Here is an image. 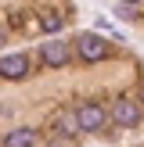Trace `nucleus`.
<instances>
[{
  "label": "nucleus",
  "instance_id": "1",
  "mask_svg": "<svg viewBox=\"0 0 144 147\" xmlns=\"http://www.w3.org/2000/svg\"><path fill=\"white\" fill-rule=\"evenodd\" d=\"M76 119H79V129L83 133H101V129L108 126V108L101 104V100H83V104L76 108Z\"/></svg>",
  "mask_w": 144,
  "mask_h": 147
},
{
  "label": "nucleus",
  "instance_id": "2",
  "mask_svg": "<svg viewBox=\"0 0 144 147\" xmlns=\"http://www.w3.org/2000/svg\"><path fill=\"white\" fill-rule=\"evenodd\" d=\"M29 68H33V57L22 54V50H14V54H0V79H7V83L25 79Z\"/></svg>",
  "mask_w": 144,
  "mask_h": 147
},
{
  "label": "nucleus",
  "instance_id": "3",
  "mask_svg": "<svg viewBox=\"0 0 144 147\" xmlns=\"http://www.w3.org/2000/svg\"><path fill=\"white\" fill-rule=\"evenodd\" d=\"M76 54H79V61L97 65V61H105V57H108V43L101 40L97 32H83V36L76 40Z\"/></svg>",
  "mask_w": 144,
  "mask_h": 147
},
{
  "label": "nucleus",
  "instance_id": "4",
  "mask_svg": "<svg viewBox=\"0 0 144 147\" xmlns=\"http://www.w3.org/2000/svg\"><path fill=\"white\" fill-rule=\"evenodd\" d=\"M108 119H112L115 126L130 129V126H137V122H141V104H137V100H130L126 93H122V97H115V104L108 108Z\"/></svg>",
  "mask_w": 144,
  "mask_h": 147
},
{
  "label": "nucleus",
  "instance_id": "5",
  "mask_svg": "<svg viewBox=\"0 0 144 147\" xmlns=\"http://www.w3.org/2000/svg\"><path fill=\"white\" fill-rule=\"evenodd\" d=\"M40 61L47 68H65L72 61V47L61 40H47V43H40Z\"/></svg>",
  "mask_w": 144,
  "mask_h": 147
},
{
  "label": "nucleus",
  "instance_id": "6",
  "mask_svg": "<svg viewBox=\"0 0 144 147\" xmlns=\"http://www.w3.org/2000/svg\"><path fill=\"white\" fill-rule=\"evenodd\" d=\"M0 144L4 147H36L40 144V133H36L33 126H18V129H11V133L0 136Z\"/></svg>",
  "mask_w": 144,
  "mask_h": 147
},
{
  "label": "nucleus",
  "instance_id": "7",
  "mask_svg": "<svg viewBox=\"0 0 144 147\" xmlns=\"http://www.w3.org/2000/svg\"><path fill=\"white\" fill-rule=\"evenodd\" d=\"M79 133H83V129H79L76 111H58L54 115V136H69V140H76Z\"/></svg>",
  "mask_w": 144,
  "mask_h": 147
},
{
  "label": "nucleus",
  "instance_id": "8",
  "mask_svg": "<svg viewBox=\"0 0 144 147\" xmlns=\"http://www.w3.org/2000/svg\"><path fill=\"white\" fill-rule=\"evenodd\" d=\"M40 25H43V32H58V29H61V14H58V11H43L40 14Z\"/></svg>",
  "mask_w": 144,
  "mask_h": 147
},
{
  "label": "nucleus",
  "instance_id": "9",
  "mask_svg": "<svg viewBox=\"0 0 144 147\" xmlns=\"http://www.w3.org/2000/svg\"><path fill=\"white\" fill-rule=\"evenodd\" d=\"M47 147H72V140H69V136H54Z\"/></svg>",
  "mask_w": 144,
  "mask_h": 147
},
{
  "label": "nucleus",
  "instance_id": "10",
  "mask_svg": "<svg viewBox=\"0 0 144 147\" xmlns=\"http://www.w3.org/2000/svg\"><path fill=\"white\" fill-rule=\"evenodd\" d=\"M7 36H11V32H7V29H4V25H0V50H4V47H7Z\"/></svg>",
  "mask_w": 144,
  "mask_h": 147
},
{
  "label": "nucleus",
  "instance_id": "11",
  "mask_svg": "<svg viewBox=\"0 0 144 147\" xmlns=\"http://www.w3.org/2000/svg\"><path fill=\"white\" fill-rule=\"evenodd\" d=\"M122 4H141V0H122Z\"/></svg>",
  "mask_w": 144,
  "mask_h": 147
}]
</instances>
